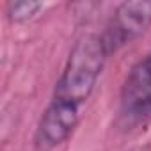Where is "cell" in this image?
Masks as SVG:
<instances>
[{"mask_svg": "<svg viewBox=\"0 0 151 151\" xmlns=\"http://www.w3.org/2000/svg\"><path fill=\"white\" fill-rule=\"evenodd\" d=\"M78 119H80V107L53 98L37 124L36 146L46 151L62 144L77 128Z\"/></svg>", "mask_w": 151, "mask_h": 151, "instance_id": "cell-4", "label": "cell"}, {"mask_svg": "<svg viewBox=\"0 0 151 151\" xmlns=\"http://www.w3.org/2000/svg\"><path fill=\"white\" fill-rule=\"evenodd\" d=\"M130 151H151L149 147H133V149H130Z\"/></svg>", "mask_w": 151, "mask_h": 151, "instance_id": "cell-6", "label": "cell"}, {"mask_svg": "<svg viewBox=\"0 0 151 151\" xmlns=\"http://www.w3.org/2000/svg\"><path fill=\"white\" fill-rule=\"evenodd\" d=\"M151 119V53L139 60L121 91V121L137 126Z\"/></svg>", "mask_w": 151, "mask_h": 151, "instance_id": "cell-2", "label": "cell"}, {"mask_svg": "<svg viewBox=\"0 0 151 151\" xmlns=\"http://www.w3.org/2000/svg\"><path fill=\"white\" fill-rule=\"evenodd\" d=\"M107 55L103 37L93 34L80 37L68 57L53 98L77 107L86 103L98 82Z\"/></svg>", "mask_w": 151, "mask_h": 151, "instance_id": "cell-1", "label": "cell"}, {"mask_svg": "<svg viewBox=\"0 0 151 151\" xmlns=\"http://www.w3.org/2000/svg\"><path fill=\"white\" fill-rule=\"evenodd\" d=\"M151 25V0H135L124 2L117 7L112 25L107 30L103 43L107 52H114L119 46L130 43L140 36Z\"/></svg>", "mask_w": 151, "mask_h": 151, "instance_id": "cell-3", "label": "cell"}, {"mask_svg": "<svg viewBox=\"0 0 151 151\" xmlns=\"http://www.w3.org/2000/svg\"><path fill=\"white\" fill-rule=\"evenodd\" d=\"M39 9H43V4L41 2H30V0H22V2H9L7 4V14L13 22H27Z\"/></svg>", "mask_w": 151, "mask_h": 151, "instance_id": "cell-5", "label": "cell"}]
</instances>
